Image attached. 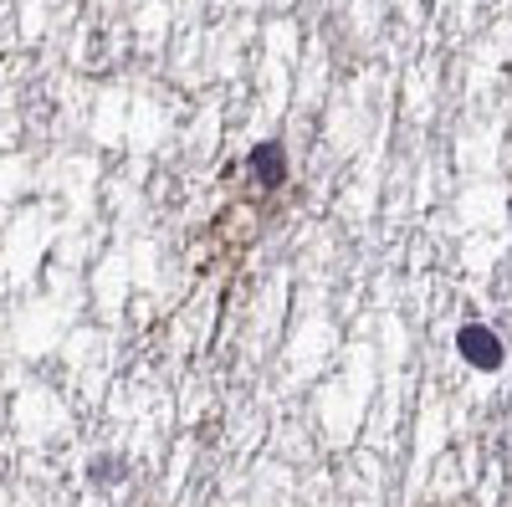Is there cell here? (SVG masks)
Listing matches in <instances>:
<instances>
[{
	"label": "cell",
	"instance_id": "obj_1",
	"mask_svg": "<svg viewBox=\"0 0 512 507\" xmlns=\"http://www.w3.org/2000/svg\"><path fill=\"white\" fill-rule=\"evenodd\" d=\"M456 354L477 374H497L507 364V344H502V333H492V323H461L456 328Z\"/></svg>",
	"mask_w": 512,
	"mask_h": 507
},
{
	"label": "cell",
	"instance_id": "obj_2",
	"mask_svg": "<svg viewBox=\"0 0 512 507\" xmlns=\"http://www.w3.org/2000/svg\"><path fill=\"white\" fill-rule=\"evenodd\" d=\"M246 169H251V180L267 185V190L287 185V144L282 139H262V144L246 154Z\"/></svg>",
	"mask_w": 512,
	"mask_h": 507
}]
</instances>
